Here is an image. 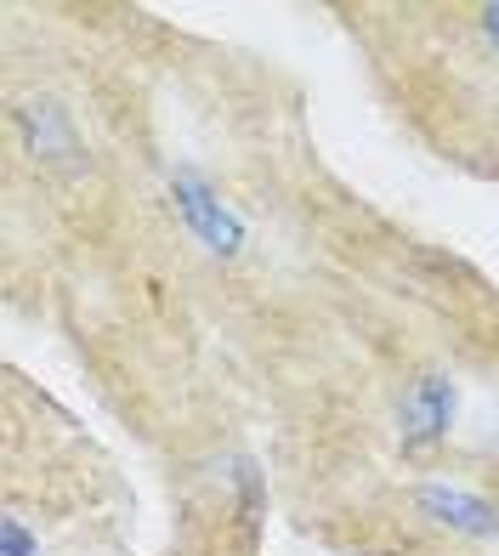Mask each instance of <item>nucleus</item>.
<instances>
[{
    "mask_svg": "<svg viewBox=\"0 0 499 556\" xmlns=\"http://www.w3.org/2000/svg\"><path fill=\"white\" fill-rule=\"evenodd\" d=\"M414 505L426 511L437 528L448 534H465V540H499V505L471 494V489H455V483H420L414 489Z\"/></svg>",
    "mask_w": 499,
    "mask_h": 556,
    "instance_id": "nucleus-4",
    "label": "nucleus"
},
{
    "mask_svg": "<svg viewBox=\"0 0 499 556\" xmlns=\"http://www.w3.org/2000/svg\"><path fill=\"white\" fill-rule=\"evenodd\" d=\"M170 205H177V216H182V227L210 250V256H221V262H233L239 250H244V222H239V211L221 199L205 176L199 170H177L170 176Z\"/></svg>",
    "mask_w": 499,
    "mask_h": 556,
    "instance_id": "nucleus-1",
    "label": "nucleus"
},
{
    "mask_svg": "<svg viewBox=\"0 0 499 556\" xmlns=\"http://www.w3.org/2000/svg\"><path fill=\"white\" fill-rule=\"evenodd\" d=\"M0 556H40V540L29 534V522H23V517L0 522Z\"/></svg>",
    "mask_w": 499,
    "mask_h": 556,
    "instance_id": "nucleus-5",
    "label": "nucleus"
},
{
    "mask_svg": "<svg viewBox=\"0 0 499 556\" xmlns=\"http://www.w3.org/2000/svg\"><path fill=\"white\" fill-rule=\"evenodd\" d=\"M448 432H455V381H448L443 369L414 375L404 403H397V438H404L409 454H426Z\"/></svg>",
    "mask_w": 499,
    "mask_h": 556,
    "instance_id": "nucleus-2",
    "label": "nucleus"
},
{
    "mask_svg": "<svg viewBox=\"0 0 499 556\" xmlns=\"http://www.w3.org/2000/svg\"><path fill=\"white\" fill-rule=\"evenodd\" d=\"M17 125H23V142H29L35 165L63 170V176L86 170V142H80V131H74V114L57 103V97H29V103L17 109Z\"/></svg>",
    "mask_w": 499,
    "mask_h": 556,
    "instance_id": "nucleus-3",
    "label": "nucleus"
},
{
    "mask_svg": "<svg viewBox=\"0 0 499 556\" xmlns=\"http://www.w3.org/2000/svg\"><path fill=\"white\" fill-rule=\"evenodd\" d=\"M483 35L499 46V0H488V7H483Z\"/></svg>",
    "mask_w": 499,
    "mask_h": 556,
    "instance_id": "nucleus-6",
    "label": "nucleus"
}]
</instances>
